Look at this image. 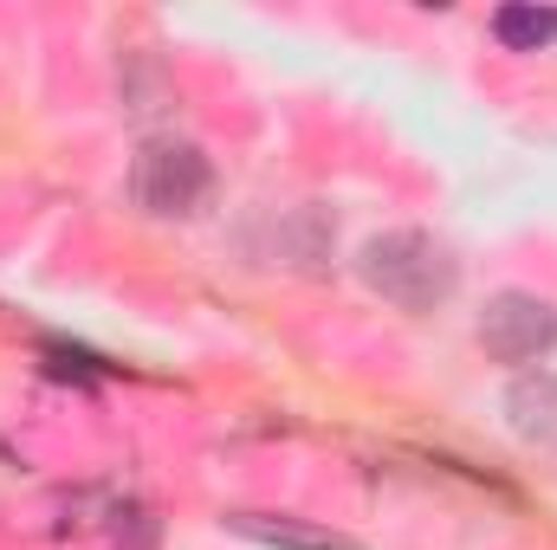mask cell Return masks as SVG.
Segmentation results:
<instances>
[{
	"instance_id": "cell-1",
	"label": "cell",
	"mask_w": 557,
	"mask_h": 550,
	"mask_svg": "<svg viewBox=\"0 0 557 550\" xmlns=\"http://www.w3.org/2000/svg\"><path fill=\"white\" fill-rule=\"evenodd\" d=\"M357 273L383 304H403V311H434L460 291V260L421 227H396V234L363 240Z\"/></svg>"
},
{
	"instance_id": "cell-4",
	"label": "cell",
	"mask_w": 557,
	"mask_h": 550,
	"mask_svg": "<svg viewBox=\"0 0 557 550\" xmlns=\"http://www.w3.org/2000/svg\"><path fill=\"white\" fill-rule=\"evenodd\" d=\"M227 532L267 550H363L357 538H344L331 525H311V518H292V512H227Z\"/></svg>"
},
{
	"instance_id": "cell-6",
	"label": "cell",
	"mask_w": 557,
	"mask_h": 550,
	"mask_svg": "<svg viewBox=\"0 0 557 550\" xmlns=\"http://www.w3.org/2000/svg\"><path fill=\"white\" fill-rule=\"evenodd\" d=\"M493 39L506 52H539V46L557 39V13H545V7H499L493 13Z\"/></svg>"
},
{
	"instance_id": "cell-5",
	"label": "cell",
	"mask_w": 557,
	"mask_h": 550,
	"mask_svg": "<svg viewBox=\"0 0 557 550\" xmlns=\"http://www.w3.org/2000/svg\"><path fill=\"white\" fill-rule=\"evenodd\" d=\"M506 421L519 440L532 447H557V370H525L506 389Z\"/></svg>"
},
{
	"instance_id": "cell-2",
	"label": "cell",
	"mask_w": 557,
	"mask_h": 550,
	"mask_svg": "<svg viewBox=\"0 0 557 550\" xmlns=\"http://www.w3.org/2000/svg\"><path fill=\"white\" fill-rule=\"evenodd\" d=\"M131 195H137L143 214H156V221H195L214 201V162L195 142L156 137V142H143L137 162H131Z\"/></svg>"
},
{
	"instance_id": "cell-3",
	"label": "cell",
	"mask_w": 557,
	"mask_h": 550,
	"mask_svg": "<svg viewBox=\"0 0 557 550\" xmlns=\"http://www.w3.org/2000/svg\"><path fill=\"white\" fill-rule=\"evenodd\" d=\"M480 350L493 363H539L557 350V304L539 298V291H493L486 311H480Z\"/></svg>"
}]
</instances>
